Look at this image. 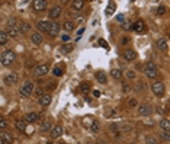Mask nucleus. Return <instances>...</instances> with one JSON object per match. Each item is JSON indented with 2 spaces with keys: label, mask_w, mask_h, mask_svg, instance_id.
Here are the masks:
<instances>
[{
  "label": "nucleus",
  "mask_w": 170,
  "mask_h": 144,
  "mask_svg": "<svg viewBox=\"0 0 170 144\" xmlns=\"http://www.w3.org/2000/svg\"><path fill=\"white\" fill-rule=\"evenodd\" d=\"M15 60H16V54H15V51H12V50H6V51L1 52V55H0V63H1L3 66H9V64H12Z\"/></svg>",
  "instance_id": "f257e3e1"
},
{
  "label": "nucleus",
  "mask_w": 170,
  "mask_h": 144,
  "mask_svg": "<svg viewBox=\"0 0 170 144\" xmlns=\"http://www.w3.org/2000/svg\"><path fill=\"white\" fill-rule=\"evenodd\" d=\"M144 74L148 77V79H154L159 76V72H157V67L154 63H147L145 69H144Z\"/></svg>",
  "instance_id": "f03ea898"
},
{
  "label": "nucleus",
  "mask_w": 170,
  "mask_h": 144,
  "mask_svg": "<svg viewBox=\"0 0 170 144\" xmlns=\"http://www.w3.org/2000/svg\"><path fill=\"white\" fill-rule=\"evenodd\" d=\"M32 92H34V83L32 82H26L20 87V96L22 98H28L29 95H32Z\"/></svg>",
  "instance_id": "7ed1b4c3"
},
{
  "label": "nucleus",
  "mask_w": 170,
  "mask_h": 144,
  "mask_svg": "<svg viewBox=\"0 0 170 144\" xmlns=\"http://www.w3.org/2000/svg\"><path fill=\"white\" fill-rule=\"evenodd\" d=\"M48 64H45V63H42V64H38L35 69H34V74L37 76V77H42V76H45L47 73H48Z\"/></svg>",
  "instance_id": "20e7f679"
},
{
  "label": "nucleus",
  "mask_w": 170,
  "mask_h": 144,
  "mask_svg": "<svg viewBox=\"0 0 170 144\" xmlns=\"http://www.w3.org/2000/svg\"><path fill=\"white\" fill-rule=\"evenodd\" d=\"M151 90H153V93H154L156 96H162V95L164 93V84H163L162 82H156V83H153Z\"/></svg>",
  "instance_id": "39448f33"
},
{
  "label": "nucleus",
  "mask_w": 170,
  "mask_h": 144,
  "mask_svg": "<svg viewBox=\"0 0 170 144\" xmlns=\"http://www.w3.org/2000/svg\"><path fill=\"white\" fill-rule=\"evenodd\" d=\"M151 112H153V108L147 104H142V105L138 106V113L141 116H148V115H151Z\"/></svg>",
  "instance_id": "423d86ee"
},
{
  "label": "nucleus",
  "mask_w": 170,
  "mask_h": 144,
  "mask_svg": "<svg viewBox=\"0 0 170 144\" xmlns=\"http://www.w3.org/2000/svg\"><path fill=\"white\" fill-rule=\"evenodd\" d=\"M16 82H18L16 73H9V74L4 76V83H6L7 86H13V84H16Z\"/></svg>",
  "instance_id": "0eeeda50"
},
{
  "label": "nucleus",
  "mask_w": 170,
  "mask_h": 144,
  "mask_svg": "<svg viewBox=\"0 0 170 144\" xmlns=\"http://www.w3.org/2000/svg\"><path fill=\"white\" fill-rule=\"evenodd\" d=\"M60 32V25L57 22H51L49 23V29H48V34L49 36H57Z\"/></svg>",
  "instance_id": "6e6552de"
},
{
  "label": "nucleus",
  "mask_w": 170,
  "mask_h": 144,
  "mask_svg": "<svg viewBox=\"0 0 170 144\" xmlns=\"http://www.w3.org/2000/svg\"><path fill=\"white\" fill-rule=\"evenodd\" d=\"M32 7H34L37 12H42V10H45V7H47V1H45V0H35V1L32 3Z\"/></svg>",
  "instance_id": "1a4fd4ad"
},
{
  "label": "nucleus",
  "mask_w": 170,
  "mask_h": 144,
  "mask_svg": "<svg viewBox=\"0 0 170 144\" xmlns=\"http://www.w3.org/2000/svg\"><path fill=\"white\" fill-rule=\"evenodd\" d=\"M131 29H134V31H137V32H144V31H145V23H144L142 21H137L135 23L131 25Z\"/></svg>",
  "instance_id": "9d476101"
},
{
  "label": "nucleus",
  "mask_w": 170,
  "mask_h": 144,
  "mask_svg": "<svg viewBox=\"0 0 170 144\" xmlns=\"http://www.w3.org/2000/svg\"><path fill=\"white\" fill-rule=\"evenodd\" d=\"M51 95L49 93H44L42 96H40V99H38V102H40V105H42V106H47V105H49L51 104Z\"/></svg>",
  "instance_id": "9b49d317"
},
{
  "label": "nucleus",
  "mask_w": 170,
  "mask_h": 144,
  "mask_svg": "<svg viewBox=\"0 0 170 144\" xmlns=\"http://www.w3.org/2000/svg\"><path fill=\"white\" fill-rule=\"evenodd\" d=\"M61 134H63V127L61 125H55L54 128H51V137L52 138H58V137H61Z\"/></svg>",
  "instance_id": "f8f14e48"
},
{
  "label": "nucleus",
  "mask_w": 170,
  "mask_h": 144,
  "mask_svg": "<svg viewBox=\"0 0 170 144\" xmlns=\"http://www.w3.org/2000/svg\"><path fill=\"white\" fill-rule=\"evenodd\" d=\"M6 34L7 36H12V38H16V36H19V29H18V26H7V31H6Z\"/></svg>",
  "instance_id": "ddd939ff"
},
{
  "label": "nucleus",
  "mask_w": 170,
  "mask_h": 144,
  "mask_svg": "<svg viewBox=\"0 0 170 144\" xmlns=\"http://www.w3.org/2000/svg\"><path fill=\"white\" fill-rule=\"evenodd\" d=\"M60 15H61V7H60V6L51 7V10H49V18H51V19H55V18H58Z\"/></svg>",
  "instance_id": "4468645a"
},
{
  "label": "nucleus",
  "mask_w": 170,
  "mask_h": 144,
  "mask_svg": "<svg viewBox=\"0 0 170 144\" xmlns=\"http://www.w3.org/2000/svg\"><path fill=\"white\" fill-rule=\"evenodd\" d=\"M49 23L51 22H48V21H40L38 22V29L41 31V32H48V29H49Z\"/></svg>",
  "instance_id": "2eb2a0df"
},
{
  "label": "nucleus",
  "mask_w": 170,
  "mask_h": 144,
  "mask_svg": "<svg viewBox=\"0 0 170 144\" xmlns=\"http://www.w3.org/2000/svg\"><path fill=\"white\" fill-rule=\"evenodd\" d=\"M18 29H19V32L25 34V32H28V31L31 29V25H29L28 22H23V21H20V22H19V25H18Z\"/></svg>",
  "instance_id": "dca6fc26"
},
{
  "label": "nucleus",
  "mask_w": 170,
  "mask_h": 144,
  "mask_svg": "<svg viewBox=\"0 0 170 144\" xmlns=\"http://www.w3.org/2000/svg\"><path fill=\"white\" fill-rule=\"evenodd\" d=\"M157 47H159V50H162V51H167V48H169L167 39H164V38H160V39L157 41Z\"/></svg>",
  "instance_id": "f3484780"
},
{
  "label": "nucleus",
  "mask_w": 170,
  "mask_h": 144,
  "mask_svg": "<svg viewBox=\"0 0 170 144\" xmlns=\"http://www.w3.org/2000/svg\"><path fill=\"white\" fill-rule=\"evenodd\" d=\"M38 121V115L35 113V112H29V113H26V116H25V122L28 124V122H37Z\"/></svg>",
  "instance_id": "a211bd4d"
},
{
  "label": "nucleus",
  "mask_w": 170,
  "mask_h": 144,
  "mask_svg": "<svg viewBox=\"0 0 170 144\" xmlns=\"http://www.w3.org/2000/svg\"><path fill=\"white\" fill-rule=\"evenodd\" d=\"M124 57H125V60H128V61H132V60L137 58V52L134 50H127L124 52Z\"/></svg>",
  "instance_id": "6ab92c4d"
},
{
  "label": "nucleus",
  "mask_w": 170,
  "mask_h": 144,
  "mask_svg": "<svg viewBox=\"0 0 170 144\" xmlns=\"http://www.w3.org/2000/svg\"><path fill=\"white\" fill-rule=\"evenodd\" d=\"M83 7H85V1L83 0H74L71 3V9L73 10H82Z\"/></svg>",
  "instance_id": "aec40b11"
},
{
  "label": "nucleus",
  "mask_w": 170,
  "mask_h": 144,
  "mask_svg": "<svg viewBox=\"0 0 170 144\" xmlns=\"http://www.w3.org/2000/svg\"><path fill=\"white\" fill-rule=\"evenodd\" d=\"M15 127L19 131H26V122H25V119H18L15 122Z\"/></svg>",
  "instance_id": "412c9836"
},
{
  "label": "nucleus",
  "mask_w": 170,
  "mask_h": 144,
  "mask_svg": "<svg viewBox=\"0 0 170 144\" xmlns=\"http://www.w3.org/2000/svg\"><path fill=\"white\" fill-rule=\"evenodd\" d=\"M89 128H90V133L96 134V133H99V130H100V124H99L97 121H92L90 125H89Z\"/></svg>",
  "instance_id": "4be33fe9"
},
{
  "label": "nucleus",
  "mask_w": 170,
  "mask_h": 144,
  "mask_svg": "<svg viewBox=\"0 0 170 144\" xmlns=\"http://www.w3.org/2000/svg\"><path fill=\"white\" fill-rule=\"evenodd\" d=\"M31 39H32V42H34L35 45H40V44L42 42V36H41V34H38V32H34L32 36H31Z\"/></svg>",
  "instance_id": "5701e85b"
},
{
  "label": "nucleus",
  "mask_w": 170,
  "mask_h": 144,
  "mask_svg": "<svg viewBox=\"0 0 170 144\" xmlns=\"http://www.w3.org/2000/svg\"><path fill=\"white\" fill-rule=\"evenodd\" d=\"M0 140H3L6 143H10L12 141V135L9 133H6V131H0Z\"/></svg>",
  "instance_id": "b1692460"
},
{
  "label": "nucleus",
  "mask_w": 170,
  "mask_h": 144,
  "mask_svg": "<svg viewBox=\"0 0 170 144\" xmlns=\"http://www.w3.org/2000/svg\"><path fill=\"white\" fill-rule=\"evenodd\" d=\"M90 89H92V84H90L89 82H83V83L80 84V90H82L83 93H89Z\"/></svg>",
  "instance_id": "393cba45"
},
{
  "label": "nucleus",
  "mask_w": 170,
  "mask_h": 144,
  "mask_svg": "<svg viewBox=\"0 0 170 144\" xmlns=\"http://www.w3.org/2000/svg\"><path fill=\"white\" fill-rule=\"evenodd\" d=\"M40 130H41L42 133H45V131H49V130H51V122H49V121H44V122H41Z\"/></svg>",
  "instance_id": "a878e982"
},
{
  "label": "nucleus",
  "mask_w": 170,
  "mask_h": 144,
  "mask_svg": "<svg viewBox=\"0 0 170 144\" xmlns=\"http://www.w3.org/2000/svg\"><path fill=\"white\" fill-rule=\"evenodd\" d=\"M63 28H64V31H67V32H71V31L74 29V23H73L71 21H67V22L63 25Z\"/></svg>",
  "instance_id": "bb28decb"
},
{
  "label": "nucleus",
  "mask_w": 170,
  "mask_h": 144,
  "mask_svg": "<svg viewBox=\"0 0 170 144\" xmlns=\"http://www.w3.org/2000/svg\"><path fill=\"white\" fill-rule=\"evenodd\" d=\"M9 41V36L6 34V31H0V45H4Z\"/></svg>",
  "instance_id": "cd10ccee"
},
{
  "label": "nucleus",
  "mask_w": 170,
  "mask_h": 144,
  "mask_svg": "<svg viewBox=\"0 0 170 144\" xmlns=\"http://www.w3.org/2000/svg\"><path fill=\"white\" fill-rule=\"evenodd\" d=\"M96 79H97V82H100V83H106V80H108L103 72H97V73H96Z\"/></svg>",
  "instance_id": "c85d7f7f"
},
{
  "label": "nucleus",
  "mask_w": 170,
  "mask_h": 144,
  "mask_svg": "<svg viewBox=\"0 0 170 144\" xmlns=\"http://www.w3.org/2000/svg\"><path fill=\"white\" fill-rule=\"evenodd\" d=\"M73 45L71 44H66V45H63V48H61V51H63V54H68V52H71L73 51Z\"/></svg>",
  "instance_id": "c756f323"
},
{
  "label": "nucleus",
  "mask_w": 170,
  "mask_h": 144,
  "mask_svg": "<svg viewBox=\"0 0 170 144\" xmlns=\"http://www.w3.org/2000/svg\"><path fill=\"white\" fill-rule=\"evenodd\" d=\"M111 74L114 76V79H121V77H122V72H121L119 69H112Z\"/></svg>",
  "instance_id": "7c9ffc66"
},
{
  "label": "nucleus",
  "mask_w": 170,
  "mask_h": 144,
  "mask_svg": "<svg viewBox=\"0 0 170 144\" xmlns=\"http://www.w3.org/2000/svg\"><path fill=\"white\" fill-rule=\"evenodd\" d=\"M160 127L164 130V131H169L170 130V124H169V119H163L160 121Z\"/></svg>",
  "instance_id": "2f4dec72"
},
{
  "label": "nucleus",
  "mask_w": 170,
  "mask_h": 144,
  "mask_svg": "<svg viewBox=\"0 0 170 144\" xmlns=\"http://www.w3.org/2000/svg\"><path fill=\"white\" fill-rule=\"evenodd\" d=\"M114 12H115V3H109V6H108V9H106V15L111 16Z\"/></svg>",
  "instance_id": "473e14b6"
},
{
  "label": "nucleus",
  "mask_w": 170,
  "mask_h": 144,
  "mask_svg": "<svg viewBox=\"0 0 170 144\" xmlns=\"http://www.w3.org/2000/svg\"><path fill=\"white\" fill-rule=\"evenodd\" d=\"M18 25H19V21L16 18H10L7 22V26H18Z\"/></svg>",
  "instance_id": "72a5a7b5"
},
{
  "label": "nucleus",
  "mask_w": 170,
  "mask_h": 144,
  "mask_svg": "<svg viewBox=\"0 0 170 144\" xmlns=\"http://www.w3.org/2000/svg\"><path fill=\"white\" fill-rule=\"evenodd\" d=\"M57 87V83L54 82V80H51V82H48V84H47V89L48 90H54Z\"/></svg>",
  "instance_id": "f704fd0d"
},
{
  "label": "nucleus",
  "mask_w": 170,
  "mask_h": 144,
  "mask_svg": "<svg viewBox=\"0 0 170 144\" xmlns=\"http://www.w3.org/2000/svg\"><path fill=\"white\" fill-rule=\"evenodd\" d=\"M52 74H54V76H63V69L54 67V69H52Z\"/></svg>",
  "instance_id": "c9c22d12"
},
{
  "label": "nucleus",
  "mask_w": 170,
  "mask_h": 144,
  "mask_svg": "<svg viewBox=\"0 0 170 144\" xmlns=\"http://www.w3.org/2000/svg\"><path fill=\"white\" fill-rule=\"evenodd\" d=\"M145 143L147 144H159V141H157L154 137H147V138H145Z\"/></svg>",
  "instance_id": "e433bc0d"
},
{
  "label": "nucleus",
  "mask_w": 170,
  "mask_h": 144,
  "mask_svg": "<svg viewBox=\"0 0 170 144\" xmlns=\"http://www.w3.org/2000/svg\"><path fill=\"white\" fill-rule=\"evenodd\" d=\"M119 128H121V131H131V130H132V125H129V124H124V125H121Z\"/></svg>",
  "instance_id": "4c0bfd02"
},
{
  "label": "nucleus",
  "mask_w": 170,
  "mask_h": 144,
  "mask_svg": "<svg viewBox=\"0 0 170 144\" xmlns=\"http://www.w3.org/2000/svg\"><path fill=\"white\" fill-rule=\"evenodd\" d=\"M160 137H162V140H164V141H169V138H170V135H169V131H163Z\"/></svg>",
  "instance_id": "58836bf2"
},
{
  "label": "nucleus",
  "mask_w": 170,
  "mask_h": 144,
  "mask_svg": "<svg viewBox=\"0 0 170 144\" xmlns=\"http://www.w3.org/2000/svg\"><path fill=\"white\" fill-rule=\"evenodd\" d=\"M34 92H35L37 96H42L44 95V87H37V89H34Z\"/></svg>",
  "instance_id": "ea45409f"
},
{
  "label": "nucleus",
  "mask_w": 170,
  "mask_h": 144,
  "mask_svg": "<svg viewBox=\"0 0 170 144\" xmlns=\"http://www.w3.org/2000/svg\"><path fill=\"white\" fill-rule=\"evenodd\" d=\"M164 12H166V7H164V6H162V4H160V6H159V7H157V15H163V13H164Z\"/></svg>",
  "instance_id": "a19ab883"
},
{
  "label": "nucleus",
  "mask_w": 170,
  "mask_h": 144,
  "mask_svg": "<svg viewBox=\"0 0 170 144\" xmlns=\"http://www.w3.org/2000/svg\"><path fill=\"white\" fill-rule=\"evenodd\" d=\"M122 92L124 93H128L129 92V86H128L127 83H122Z\"/></svg>",
  "instance_id": "79ce46f5"
},
{
  "label": "nucleus",
  "mask_w": 170,
  "mask_h": 144,
  "mask_svg": "<svg viewBox=\"0 0 170 144\" xmlns=\"http://www.w3.org/2000/svg\"><path fill=\"white\" fill-rule=\"evenodd\" d=\"M127 77H128V79H131V80H132V79H135V73L132 72V70H129V72L127 73Z\"/></svg>",
  "instance_id": "37998d69"
},
{
  "label": "nucleus",
  "mask_w": 170,
  "mask_h": 144,
  "mask_svg": "<svg viewBox=\"0 0 170 144\" xmlns=\"http://www.w3.org/2000/svg\"><path fill=\"white\" fill-rule=\"evenodd\" d=\"M144 87H145V84H144V83H138V87H135V90L141 92V90H144Z\"/></svg>",
  "instance_id": "c03bdc74"
},
{
  "label": "nucleus",
  "mask_w": 170,
  "mask_h": 144,
  "mask_svg": "<svg viewBox=\"0 0 170 144\" xmlns=\"http://www.w3.org/2000/svg\"><path fill=\"white\" fill-rule=\"evenodd\" d=\"M6 127H7V121H6V119L0 121V128H6Z\"/></svg>",
  "instance_id": "a18cd8bd"
},
{
  "label": "nucleus",
  "mask_w": 170,
  "mask_h": 144,
  "mask_svg": "<svg viewBox=\"0 0 170 144\" xmlns=\"http://www.w3.org/2000/svg\"><path fill=\"white\" fill-rule=\"evenodd\" d=\"M129 106H137V101L135 99H129Z\"/></svg>",
  "instance_id": "49530a36"
},
{
  "label": "nucleus",
  "mask_w": 170,
  "mask_h": 144,
  "mask_svg": "<svg viewBox=\"0 0 170 144\" xmlns=\"http://www.w3.org/2000/svg\"><path fill=\"white\" fill-rule=\"evenodd\" d=\"M63 41H64V42H68V41H70V36H68V34L63 35Z\"/></svg>",
  "instance_id": "de8ad7c7"
},
{
  "label": "nucleus",
  "mask_w": 170,
  "mask_h": 144,
  "mask_svg": "<svg viewBox=\"0 0 170 144\" xmlns=\"http://www.w3.org/2000/svg\"><path fill=\"white\" fill-rule=\"evenodd\" d=\"M116 21H118V22H124V21H125V18H124V15H119V16L116 18Z\"/></svg>",
  "instance_id": "09e8293b"
},
{
  "label": "nucleus",
  "mask_w": 170,
  "mask_h": 144,
  "mask_svg": "<svg viewBox=\"0 0 170 144\" xmlns=\"http://www.w3.org/2000/svg\"><path fill=\"white\" fill-rule=\"evenodd\" d=\"M122 28L125 29V28H131V23L129 22H125V23H122Z\"/></svg>",
  "instance_id": "8fccbe9b"
},
{
  "label": "nucleus",
  "mask_w": 170,
  "mask_h": 144,
  "mask_svg": "<svg viewBox=\"0 0 170 144\" xmlns=\"http://www.w3.org/2000/svg\"><path fill=\"white\" fill-rule=\"evenodd\" d=\"M111 130H112V131L118 130V125H116V124H111Z\"/></svg>",
  "instance_id": "3c124183"
},
{
  "label": "nucleus",
  "mask_w": 170,
  "mask_h": 144,
  "mask_svg": "<svg viewBox=\"0 0 170 144\" xmlns=\"http://www.w3.org/2000/svg\"><path fill=\"white\" fill-rule=\"evenodd\" d=\"M93 95H95L96 98H99V96H100V92H99V90H95V92H93Z\"/></svg>",
  "instance_id": "603ef678"
},
{
  "label": "nucleus",
  "mask_w": 170,
  "mask_h": 144,
  "mask_svg": "<svg viewBox=\"0 0 170 144\" xmlns=\"http://www.w3.org/2000/svg\"><path fill=\"white\" fill-rule=\"evenodd\" d=\"M128 42H129V39H128V38H122V44H124V45L128 44Z\"/></svg>",
  "instance_id": "864d4df0"
},
{
  "label": "nucleus",
  "mask_w": 170,
  "mask_h": 144,
  "mask_svg": "<svg viewBox=\"0 0 170 144\" xmlns=\"http://www.w3.org/2000/svg\"><path fill=\"white\" fill-rule=\"evenodd\" d=\"M99 44H100V45H103V47H108V45H106V42H105L103 39H100V42H99Z\"/></svg>",
  "instance_id": "5fc2aeb1"
},
{
  "label": "nucleus",
  "mask_w": 170,
  "mask_h": 144,
  "mask_svg": "<svg viewBox=\"0 0 170 144\" xmlns=\"http://www.w3.org/2000/svg\"><path fill=\"white\" fill-rule=\"evenodd\" d=\"M97 143H99V144H106V143H105V141H102V140H99Z\"/></svg>",
  "instance_id": "6e6d98bb"
},
{
  "label": "nucleus",
  "mask_w": 170,
  "mask_h": 144,
  "mask_svg": "<svg viewBox=\"0 0 170 144\" xmlns=\"http://www.w3.org/2000/svg\"><path fill=\"white\" fill-rule=\"evenodd\" d=\"M0 144H9V143H6V141H3V140H0Z\"/></svg>",
  "instance_id": "4d7b16f0"
},
{
  "label": "nucleus",
  "mask_w": 170,
  "mask_h": 144,
  "mask_svg": "<svg viewBox=\"0 0 170 144\" xmlns=\"http://www.w3.org/2000/svg\"><path fill=\"white\" fill-rule=\"evenodd\" d=\"M3 119H4V118H3V115H0V121H3Z\"/></svg>",
  "instance_id": "13d9d810"
},
{
  "label": "nucleus",
  "mask_w": 170,
  "mask_h": 144,
  "mask_svg": "<svg viewBox=\"0 0 170 144\" xmlns=\"http://www.w3.org/2000/svg\"><path fill=\"white\" fill-rule=\"evenodd\" d=\"M47 144H54V143H51V141H48V143H47Z\"/></svg>",
  "instance_id": "bf43d9fd"
}]
</instances>
